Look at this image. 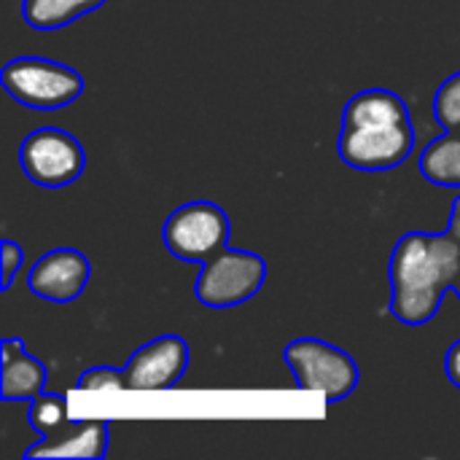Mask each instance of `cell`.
<instances>
[{
    "instance_id": "1",
    "label": "cell",
    "mask_w": 460,
    "mask_h": 460,
    "mask_svg": "<svg viewBox=\"0 0 460 460\" xmlns=\"http://www.w3.org/2000/svg\"><path fill=\"white\" fill-rule=\"evenodd\" d=\"M415 151V127L407 102L391 89H364L342 111L340 159L361 172L396 170Z\"/></svg>"
},
{
    "instance_id": "2",
    "label": "cell",
    "mask_w": 460,
    "mask_h": 460,
    "mask_svg": "<svg viewBox=\"0 0 460 460\" xmlns=\"http://www.w3.org/2000/svg\"><path fill=\"white\" fill-rule=\"evenodd\" d=\"M460 275V243L447 234L410 232L391 256V313L404 326L429 323Z\"/></svg>"
},
{
    "instance_id": "3",
    "label": "cell",
    "mask_w": 460,
    "mask_h": 460,
    "mask_svg": "<svg viewBox=\"0 0 460 460\" xmlns=\"http://www.w3.org/2000/svg\"><path fill=\"white\" fill-rule=\"evenodd\" d=\"M0 81L16 102L35 111L65 108L84 92V78L75 67L43 57H16L5 62Z\"/></svg>"
},
{
    "instance_id": "4",
    "label": "cell",
    "mask_w": 460,
    "mask_h": 460,
    "mask_svg": "<svg viewBox=\"0 0 460 460\" xmlns=\"http://www.w3.org/2000/svg\"><path fill=\"white\" fill-rule=\"evenodd\" d=\"M283 356L294 372L296 388L323 396L326 404L348 399L358 385V364L350 353L332 342L302 337L288 342Z\"/></svg>"
},
{
    "instance_id": "5",
    "label": "cell",
    "mask_w": 460,
    "mask_h": 460,
    "mask_svg": "<svg viewBox=\"0 0 460 460\" xmlns=\"http://www.w3.org/2000/svg\"><path fill=\"white\" fill-rule=\"evenodd\" d=\"M162 240L175 259L205 264L229 245V216L216 202H186L167 216Z\"/></svg>"
},
{
    "instance_id": "6",
    "label": "cell",
    "mask_w": 460,
    "mask_h": 460,
    "mask_svg": "<svg viewBox=\"0 0 460 460\" xmlns=\"http://www.w3.org/2000/svg\"><path fill=\"white\" fill-rule=\"evenodd\" d=\"M267 280V261L251 251L224 248L199 270L194 296L199 305L224 310L253 299Z\"/></svg>"
},
{
    "instance_id": "7",
    "label": "cell",
    "mask_w": 460,
    "mask_h": 460,
    "mask_svg": "<svg viewBox=\"0 0 460 460\" xmlns=\"http://www.w3.org/2000/svg\"><path fill=\"white\" fill-rule=\"evenodd\" d=\"M22 172L40 189H65L86 167L81 143L59 127H38L19 146Z\"/></svg>"
},
{
    "instance_id": "8",
    "label": "cell",
    "mask_w": 460,
    "mask_h": 460,
    "mask_svg": "<svg viewBox=\"0 0 460 460\" xmlns=\"http://www.w3.org/2000/svg\"><path fill=\"white\" fill-rule=\"evenodd\" d=\"M189 367V345L178 334L156 337L140 345L127 367V391H170L181 383Z\"/></svg>"
},
{
    "instance_id": "9",
    "label": "cell",
    "mask_w": 460,
    "mask_h": 460,
    "mask_svg": "<svg viewBox=\"0 0 460 460\" xmlns=\"http://www.w3.org/2000/svg\"><path fill=\"white\" fill-rule=\"evenodd\" d=\"M92 278V261L75 248H57L43 253L27 278L30 291L46 302H73L84 294Z\"/></svg>"
},
{
    "instance_id": "10",
    "label": "cell",
    "mask_w": 460,
    "mask_h": 460,
    "mask_svg": "<svg viewBox=\"0 0 460 460\" xmlns=\"http://www.w3.org/2000/svg\"><path fill=\"white\" fill-rule=\"evenodd\" d=\"M0 399L3 402H32L43 394L49 372L27 353L24 340L5 337L0 342Z\"/></svg>"
},
{
    "instance_id": "11",
    "label": "cell",
    "mask_w": 460,
    "mask_h": 460,
    "mask_svg": "<svg viewBox=\"0 0 460 460\" xmlns=\"http://www.w3.org/2000/svg\"><path fill=\"white\" fill-rule=\"evenodd\" d=\"M111 426L108 420H81L70 423L57 437L35 442L24 458H86L100 460L108 453Z\"/></svg>"
},
{
    "instance_id": "12",
    "label": "cell",
    "mask_w": 460,
    "mask_h": 460,
    "mask_svg": "<svg viewBox=\"0 0 460 460\" xmlns=\"http://www.w3.org/2000/svg\"><path fill=\"white\" fill-rule=\"evenodd\" d=\"M420 175L445 189H460V132H445L442 137L431 140L420 159Z\"/></svg>"
},
{
    "instance_id": "13",
    "label": "cell",
    "mask_w": 460,
    "mask_h": 460,
    "mask_svg": "<svg viewBox=\"0 0 460 460\" xmlns=\"http://www.w3.org/2000/svg\"><path fill=\"white\" fill-rule=\"evenodd\" d=\"M108 0H24L22 16L32 30L54 32L65 24H73L75 19L97 11Z\"/></svg>"
},
{
    "instance_id": "14",
    "label": "cell",
    "mask_w": 460,
    "mask_h": 460,
    "mask_svg": "<svg viewBox=\"0 0 460 460\" xmlns=\"http://www.w3.org/2000/svg\"><path fill=\"white\" fill-rule=\"evenodd\" d=\"M30 426L38 437L49 439L65 431L73 420L67 418V399L59 394H40L30 402Z\"/></svg>"
},
{
    "instance_id": "15",
    "label": "cell",
    "mask_w": 460,
    "mask_h": 460,
    "mask_svg": "<svg viewBox=\"0 0 460 460\" xmlns=\"http://www.w3.org/2000/svg\"><path fill=\"white\" fill-rule=\"evenodd\" d=\"M434 116L447 132H460V73L450 75L434 94Z\"/></svg>"
},
{
    "instance_id": "16",
    "label": "cell",
    "mask_w": 460,
    "mask_h": 460,
    "mask_svg": "<svg viewBox=\"0 0 460 460\" xmlns=\"http://www.w3.org/2000/svg\"><path fill=\"white\" fill-rule=\"evenodd\" d=\"M78 391H92V394H102V391H127V377L124 369H113V367H94L86 369L75 385Z\"/></svg>"
},
{
    "instance_id": "17",
    "label": "cell",
    "mask_w": 460,
    "mask_h": 460,
    "mask_svg": "<svg viewBox=\"0 0 460 460\" xmlns=\"http://www.w3.org/2000/svg\"><path fill=\"white\" fill-rule=\"evenodd\" d=\"M0 256H3V267H0V291H8L13 283V275L19 272V267L24 264V251L13 243V240H3L0 243Z\"/></svg>"
},
{
    "instance_id": "18",
    "label": "cell",
    "mask_w": 460,
    "mask_h": 460,
    "mask_svg": "<svg viewBox=\"0 0 460 460\" xmlns=\"http://www.w3.org/2000/svg\"><path fill=\"white\" fill-rule=\"evenodd\" d=\"M445 375H447V380L460 388V340L447 350V356H445Z\"/></svg>"
},
{
    "instance_id": "19",
    "label": "cell",
    "mask_w": 460,
    "mask_h": 460,
    "mask_svg": "<svg viewBox=\"0 0 460 460\" xmlns=\"http://www.w3.org/2000/svg\"><path fill=\"white\" fill-rule=\"evenodd\" d=\"M447 234H453L460 243V197L453 202V213H450V226L445 229Z\"/></svg>"
},
{
    "instance_id": "20",
    "label": "cell",
    "mask_w": 460,
    "mask_h": 460,
    "mask_svg": "<svg viewBox=\"0 0 460 460\" xmlns=\"http://www.w3.org/2000/svg\"><path fill=\"white\" fill-rule=\"evenodd\" d=\"M453 291L460 296V275H458V280H456V286H453Z\"/></svg>"
}]
</instances>
